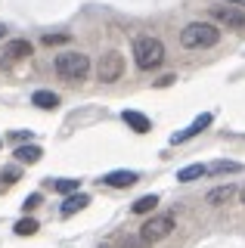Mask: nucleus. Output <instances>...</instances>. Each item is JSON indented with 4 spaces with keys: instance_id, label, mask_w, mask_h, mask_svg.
Instances as JSON below:
<instances>
[{
    "instance_id": "nucleus-19",
    "label": "nucleus",
    "mask_w": 245,
    "mask_h": 248,
    "mask_svg": "<svg viewBox=\"0 0 245 248\" xmlns=\"http://www.w3.org/2000/svg\"><path fill=\"white\" fill-rule=\"evenodd\" d=\"M53 183V189L56 192H62V196H68V192H75L81 186V180H72V177H62V180H50Z\"/></svg>"
},
{
    "instance_id": "nucleus-5",
    "label": "nucleus",
    "mask_w": 245,
    "mask_h": 248,
    "mask_svg": "<svg viewBox=\"0 0 245 248\" xmlns=\"http://www.w3.org/2000/svg\"><path fill=\"white\" fill-rule=\"evenodd\" d=\"M121 72H124V56H121L118 50H109L103 59H99V65H96V78H99L103 84L118 81Z\"/></svg>"
},
{
    "instance_id": "nucleus-21",
    "label": "nucleus",
    "mask_w": 245,
    "mask_h": 248,
    "mask_svg": "<svg viewBox=\"0 0 245 248\" xmlns=\"http://www.w3.org/2000/svg\"><path fill=\"white\" fill-rule=\"evenodd\" d=\"M41 202H44V196H41V192H31V196H28L25 202H22V208H25V211H34V208H41Z\"/></svg>"
},
{
    "instance_id": "nucleus-26",
    "label": "nucleus",
    "mask_w": 245,
    "mask_h": 248,
    "mask_svg": "<svg viewBox=\"0 0 245 248\" xmlns=\"http://www.w3.org/2000/svg\"><path fill=\"white\" fill-rule=\"evenodd\" d=\"M242 202H245V189H242Z\"/></svg>"
},
{
    "instance_id": "nucleus-11",
    "label": "nucleus",
    "mask_w": 245,
    "mask_h": 248,
    "mask_svg": "<svg viewBox=\"0 0 245 248\" xmlns=\"http://www.w3.org/2000/svg\"><path fill=\"white\" fill-rule=\"evenodd\" d=\"M41 158H44L41 146H19V149H16V161H19V165H37Z\"/></svg>"
},
{
    "instance_id": "nucleus-22",
    "label": "nucleus",
    "mask_w": 245,
    "mask_h": 248,
    "mask_svg": "<svg viewBox=\"0 0 245 248\" xmlns=\"http://www.w3.org/2000/svg\"><path fill=\"white\" fill-rule=\"evenodd\" d=\"M44 44L53 46V44H68V34H44Z\"/></svg>"
},
{
    "instance_id": "nucleus-17",
    "label": "nucleus",
    "mask_w": 245,
    "mask_h": 248,
    "mask_svg": "<svg viewBox=\"0 0 245 248\" xmlns=\"http://www.w3.org/2000/svg\"><path fill=\"white\" fill-rule=\"evenodd\" d=\"M236 170H242L239 161H214L208 168V174H236Z\"/></svg>"
},
{
    "instance_id": "nucleus-6",
    "label": "nucleus",
    "mask_w": 245,
    "mask_h": 248,
    "mask_svg": "<svg viewBox=\"0 0 245 248\" xmlns=\"http://www.w3.org/2000/svg\"><path fill=\"white\" fill-rule=\"evenodd\" d=\"M211 19H214V22H220V25H227V28L245 31V13H242V6H233V3L211 6Z\"/></svg>"
},
{
    "instance_id": "nucleus-8",
    "label": "nucleus",
    "mask_w": 245,
    "mask_h": 248,
    "mask_svg": "<svg viewBox=\"0 0 245 248\" xmlns=\"http://www.w3.org/2000/svg\"><path fill=\"white\" fill-rule=\"evenodd\" d=\"M140 177H137V170H109V174L103 177L106 186H112V189H127V186H134Z\"/></svg>"
},
{
    "instance_id": "nucleus-9",
    "label": "nucleus",
    "mask_w": 245,
    "mask_h": 248,
    "mask_svg": "<svg viewBox=\"0 0 245 248\" xmlns=\"http://www.w3.org/2000/svg\"><path fill=\"white\" fill-rule=\"evenodd\" d=\"M208 124H211V115H208V112H205V115H199V118H196L193 124H189L186 130H180V134H174V137H171V143H186V140H193L196 134H202V130L208 127Z\"/></svg>"
},
{
    "instance_id": "nucleus-25",
    "label": "nucleus",
    "mask_w": 245,
    "mask_h": 248,
    "mask_svg": "<svg viewBox=\"0 0 245 248\" xmlns=\"http://www.w3.org/2000/svg\"><path fill=\"white\" fill-rule=\"evenodd\" d=\"M3 34H6V28H3V25H0V41H3Z\"/></svg>"
},
{
    "instance_id": "nucleus-23",
    "label": "nucleus",
    "mask_w": 245,
    "mask_h": 248,
    "mask_svg": "<svg viewBox=\"0 0 245 248\" xmlns=\"http://www.w3.org/2000/svg\"><path fill=\"white\" fill-rule=\"evenodd\" d=\"M174 81H177V78H174V75H165L162 81H158V87H168V84H174Z\"/></svg>"
},
{
    "instance_id": "nucleus-16",
    "label": "nucleus",
    "mask_w": 245,
    "mask_h": 248,
    "mask_svg": "<svg viewBox=\"0 0 245 248\" xmlns=\"http://www.w3.org/2000/svg\"><path fill=\"white\" fill-rule=\"evenodd\" d=\"M155 205H158V196H140L131 205V211L134 214H149V211H155Z\"/></svg>"
},
{
    "instance_id": "nucleus-1",
    "label": "nucleus",
    "mask_w": 245,
    "mask_h": 248,
    "mask_svg": "<svg viewBox=\"0 0 245 248\" xmlns=\"http://www.w3.org/2000/svg\"><path fill=\"white\" fill-rule=\"evenodd\" d=\"M217 41H220V28L211 25V22H189L180 31V44L186 50H205V46H214Z\"/></svg>"
},
{
    "instance_id": "nucleus-7",
    "label": "nucleus",
    "mask_w": 245,
    "mask_h": 248,
    "mask_svg": "<svg viewBox=\"0 0 245 248\" xmlns=\"http://www.w3.org/2000/svg\"><path fill=\"white\" fill-rule=\"evenodd\" d=\"M87 205H90V196H87V192H78V189H75V192H68V196H65L62 208H59V214H62V217H72V214L84 211Z\"/></svg>"
},
{
    "instance_id": "nucleus-14",
    "label": "nucleus",
    "mask_w": 245,
    "mask_h": 248,
    "mask_svg": "<svg viewBox=\"0 0 245 248\" xmlns=\"http://www.w3.org/2000/svg\"><path fill=\"white\" fill-rule=\"evenodd\" d=\"M205 174H208V168H205V165H186V168L177 170V180L180 183H193V180H202Z\"/></svg>"
},
{
    "instance_id": "nucleus-3",
    "label": "nucleus",
    "mask_w": 245,
    "mask_h": 248,
    "mask_svg": "<svg viewBox=\"0 0 245 248\" xmlns=\"http://www.w3.org/2000/svg\"><path fill=\"white\" fill-rule=\"evenodd\" d=\"M56 75L62 81H84L90 75V59L84 53H59L56 56Z\"/></svg>"
},
{
    "instance_id": "nucleus-12",
    "label": "nucleus",
    "mask_w": 245,
    "mask_h": 248,
    "mask_svg": "<svg viewBox=\"0 0 245 248\" xmlns=\"http://www.w3.org/2000/svg\"><path fill=\"white\" fill-rule=\"evenodd\" d=\"M31 106L47 108V112H50V108H56V106H59V96H56L53 90H34V93H31Z\"/></svg>"
},
{
    "instance_id": "nucleus-18",
    "label": "nucleus",
    "mask_w": 245,
    "mask_h": 248,
    "mask_svg": "<svg viewBox=\"0 0 245 248\" xmlns=\"http://www.w3.org/2000/svg\"><path fill=\"white\" fill-rule=\"evenodd\" d=\"M37 230H41V227H37L34 217H22V220L16 223V236H34Z\"/></svg>"
},
{
    "instance_id": "nucleus-4",
    "label": "nucleus",
    "mask_w": 245,
    "mask_h": 248,
    "mask_svg": "<svg viewBox=\"0 0 245 248\" xmlns=\"http://www.w3.org/2000/svg\"><path fill=\"white\" fill-rule=\"evenodd\" d=\"M171 230H174V214H155L140 227V239L149 242V245H155V242H162V239L171 236Z\"/></svg>"
},
{
    "instance_id": "nucleus-24",
    "label": "nucleus",
    "mask_w": 245,
    "mask_h": 248,
    "mask_svg": "<svg viewBox=\"0 0 245 248\" xmlns=\"http://www.w3.org/2000/svg\"><path fill=\"white\" fill-rule=\"evenodd\" d=\"M220 3H233V6H242L245 10V0H220Z\"/></svg>"
},
{
    "instance_id": "nucleus-10",
    "label": "nucleus",
    "mask_w": 245,
    "mask_h": 248,
    "mask_svg": "<svg viewBox=\"0 0 245 248\" xmlns=\"http://www.w3.org/2000/svg\"><path fill=\"white\" fill-rule=\"evenodd\" d=\"M121 118H124V124L131 130H137V134H149V127H152V121L146 118L143 112H134V108H124L121 112Z\"/></svg>"
},
{
    "instance_id": "nucleus-13",
    "label": "nucleus",
    "mask_w": 245,
    "mask_h": 248,
    "mask_svg": "<svg viewBox=\"0 0 245 248\" xmlns=\"http://www.w3.org/2000/svg\"><path fill=\"white\" fill-rule=\"evenodd\" d=\"M233 196H236V186L227 183V186H217V189H211L205 202H208V205H224V202H230Z\"/></svg>"
},
{
    "instance_id": "nucleus-2",
    "label": "nucleus",
    "mask_w": 245,
    "mask_h": 248,
    "mask_svg": "<svg viewBox=\"0 0 245 248\" xmlns=\"http://www.w3.org/2000/svg\"><path fill=\"white\" fill-rule=\"evenodd\" d=\"M134 62L140 72H152L165 62V44L158 37H137L134 41Z\"/></svg>"
},
{
    "instance_id": "nucleus-20",
    "label": "nucleus",
    "mask_w": 245,
    "mask_h": 248,
    "mask_svg": "<svg viewBox=\"0 0 245 248\" xmlns=\"http://www.w3.org/2000/svg\"><path fill=\"white\" fill-rule=\"evenodd\" d=\"M19 177H22V170H19V168H3V170H0V180H3L6 186H13V183L19 180Z\"/></svg>"
},
{
    "instance_id": "nucleus-15",
    "label": "nucleus",
    "mask_w": 245,
    "mask_h": 248,
    "mask_svg": "<svg viewBox=\"0 0 245 248\" xmlns=\"http://www.w3.org/2000/svg\"><path fill=\"white\" fill-rule=\"evenodd\" d=\"M3 56L25 59V56H31V44H28V41H10V44H6V50H3Z\"/></svg>"
}]
</instances>
